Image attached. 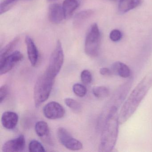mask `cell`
<instances>
[{
  "mask_svg": "<svg viewBox=\"0 0 152 152\" xmlns=\"http://www.w3.org/2000/svg\"><path fill=\"white\" fill-rule=\"evenodd\" d=\"M152 87V71L148 72L131 92L119 113L120 124H124L133 115Z\"/></svg>",
  "mask_w": 152,
  "mask_h": 152,
  "instance_id": "1",
  "label": "cell"
},
{
  "mask_svg": "<svg viewBox=\"0 0 152 152\" xmlns=\"http://www.w3.org/2000/svg\"><path fill=\"white\" fill-rule=\"evenodd\" d=\"M119 113H112L107 116L102 128L99 151L110 152L116 144L119 132Z\"/></svg>",
  "mask_w": 152,
  "mask_h": 152,
  "instance_id": "2",
  "label": "cell"
},
{
  "mask_svg": "<svg viewBox=\"0 0 152 152\" xmlns=\"http://www.w3.org/2000/svg\"><path fill=\"white\" fill-rule=\"evenodd\" d=\"M133 83L132 78L130 77L127 81L119 86L115 91L110 99L105 105L99 119V127L102 129L107 117L114 112H118L121 106L130 90Z\"/></svg>",
  "mask_w": 152,
  "mask_h": 152,
  "instance_id": "3",
  "label": "cell"
},
{
  "mask_svg": "<svg viewBox=\"0 0 152 152\" xmlns=\"http://www.w3.org/2000/svg\"><path fill=\"white\" fill-rule=\"evenodd\" d=\"M55 79L45 72L36 80L34 90V99L36 107H39L49 97Z\"/></svg>",
  "mask_w": 152,
  "mask_h": 152,
  "instance_id": "4",
  "label": "cell"
},
{
  "mask_svg": "<svg viewBox=\"0 0 152 152\" xmlns=\"http://www.w3.org/2000/svg\"><path fill=\"white\" fill-rule=\"evenodd\" d=\"M101 34L98 25L94 23L90 27L85 39L84 50L88 56L95 58L99 54Z\"/></svg>",
  "mask_w": 152,
  "mask_h": 152,
  "instance_id": "5",
  "label": "cell"
},
{
  "mask_svg": "<svg viewBox=\"0 0 152 152\" xmlns=\"http://www.w3.org/2000/svg\"><path fill=\"white\" fill-rule=\"evenodd\" d=\"M64 61V54L62 44L60 41L58 40L51 54L48 66L45 72L55 79L61 70Z\"/></svg>",
  "mask_w": 152,
  "mask_h": 152,
  "instance_id": "6",
  "label": "cell"
},
{
  "mask_svg": "<svg viewBox=\"0 0 152 152\" xmlns=\"http://www.w3.org/2000/svg\"><path fill=\"white\" fill-rule=\"evenodd\" d=\"M57 136L59 141L65 147L69 150L77 151L82 149V143L74 138L70 132L64 128L60 127L57 130Z\"/></svg>",
  "mask_w": 152,
  "mask_h": 152,
  "instance_id": "7",
  "label": "cell"
},
{
  "mask_svg": "<svg viewBox=\"0 0 152 152\" xmlns=\"http://www.w3.org/2000/svg\"><path fill=\"white\" fill-rule=\"evenodd\" d=\"M23 58L19 51H15L3 59H0V75L5 74L11 71L13 67Z\"/></svg>",
  "mask_w": 152,
  "mask_h": 152,
  "instance_id": "8",
  "label": "cell"
},
{
  "mask_svg": "<svg viewBox=\"0 0 152 152\" xmlns=\"http://www.w3.org/2000/svg\"><path fill=\"white\" fill-rule=\"evenodd\" d=\"M43 112L46 117L50 120L60 119L64 117L65 113L64 107L56 101L47 104L43 108Z\"/></svg>",
  "mask_w": 152,
  "mask_h": 152,
  "instance_id": "9",
  "label": "cell"
},
{
  "mask_svg": "<svg viewBox=\"0 0 152 152\" xmlns=\"http://www.w3.org/2000/svg\"><path fill=\"white\" fill-rule=\"evenodd\" d=\"M26 146L24 136L21 135L14 139L7 141L2 148L3 152H21L23 151Z\"/></svg>",
  "mask_w": 152,
  "mask_h": 152,
  "instance_id": "10",
  "label": "cell"
},
{
  "mask_svg": "<svg viewBox=\"0 0 152 152\" xmlns=\"http://www.w3.org/2000/svg\"><path fill=\"white\" fill-rule=\"evenodd\" d=\"M65 18L63 7L59 4H53L49 8L48 19L50 22L54 24L61 23Z\"/></svg>",
  "mask_w": 152,
  "mask_h": 152,
  "instance_id": "11",
  "label": "cell"
},
{
  "mask_svg": "<svg viewBox=\"0 0 152 152\" xmlns=\"http://www.w3.org/2000/svg\"><path fill=\"white\" fill-rule=\"evenodd\" d=\"M18 116L15 112L7 111L2 114L1 122L2 126L8 130L13 129L17 125Z\"/></svg>",
  "mask_w": 152,
  "mask_h": 152,
  "instance_id": "12",
  "label": "cell"
},
{
  "mask_svg": "<svg viewBox=\"0 0 152 152\" xmlns=\"http://www.w3.org/2000/svg\"><path fill=\"white\" fill-rule=\"evenodd\" d=\"M25 41L28 58L31 65L33 66H35L39 60V51L31 38L27 36L26 38Z\"/></svg>",
  "mask_w": 152,
  "mask_h": 152,
  "instance_id": "13",
  "label": "cell"
},
{
  "mask_svg": "<svg viewBox=\"0 0 152 152\" xmlns=\"http://www.w3.org/2000/svg\"><path fill=\"white\" fill-rule=\"evenodd\" d=\"M111 70L113 74L123 78L130 77L131 71L129 67L121 62H115L111 66Z\"/></svg>",
  "mask_w": 152,
  "mask_h": 152,
  "instance_id": "14",
  "label": "cell"
},
{
  "mask_svg": "<svg viewBox=\"0 0 152 152\" xmlns=\"http://www.w3.org/2000/svg\"><path fill=\"white\" fill-rule=\"evenodd\" d=\"M141 0H120L118 5V11L120 14H124L140 6Z\"/></svg>",
  "mask_w": 152,
  "mask_h": 152,
  "instance_id": "15",
  "label": "cell"
},
{
  "mask_svg": "<svg viewBox=\"0 0 152 152\" xmlns=\"http://www.w3.org/2000/svg\"><path fill=\"white\" fill-rule=\"evenodd\" d=\"M94 11L91 10H86L78 13L75 16L73 19V25L75 28H79L84 24L92 16Z\"/></svg>",
  "mask_w": 152,
  "mask_h": 152,
  "instance_id": "16",
  "label": "cell"
},
{
  "mask_svg": "<svg viewBox=\"0 0 152 152\" xmlns=\"http://www.w3.org/2000/svg\"><path fill=\"white\" fill-rule=\"evenodd\" d=\"M79 6L77 0H65L62 6L65 18H70Z\"/></svg>",
  "mask_w": 152,
  "mask_h": 152,
  "instance_id": "17",
  "label": "cell"
},
{
  "mask_svg": "<svg viewBox=\"0 0 152 152\" xmlns=\"http://www.w3.org/2000/svg\"><path fill=\"white\" fill-rule=\"evenodd\" d=\"M35 131L39 137H47L49 134L50 129L48 125L44 121H39L35 125Z\"/></svg>",
  "mask_w": 152,
  "mask_h": 152,
  "instance_id": "18",
  "label": "cell"
},
{
  "mask_svg": "<svg viewBox=\"0 0 152 152\" xmlns=\"http://www.w3.org/2000/svg\"><path fill=\"white\" fill-rule=\"evenodd\" d=\"M19 41H20V38L19 37H16L9 44L6 45L1 51L0 59H3L11 54V52L16 47Z\"/></svg>",
  "mask_w": 152,
  "mask_h": 152,
  "instance_id": "19",
  "label": "cell"
},
{
  "mask_svg": "<svg viewBox=\"0 0 152 152\" xmlns=\"http://www.w3.org/2000/svg\"><path fill=\"white\" fill-rule=\"evenodd\" d=\"M92 93L97 98L104 99L110 95V90L106 86H96L92 89Z\"/></svg>",
  "mask_w": 152,
  "mask_h": 152,
  "instance_id": "20",
  "label": "cell"
},
{
  "mask_svg": "<svg viewBox=\"0 0 152 152\" xmlns=\"http://www.w3.org/2000/svg\"><path fill=\"white\" fill-rule=\"evenodd\" d=\"M18 1V0H2L0 6L1 15L8 11Z\"/></svg>",
  "mask_w": 152,
  "mask_h": 152,
  "instance_id": "21",
  "label": "cell"
},
{
  "mask_svg": "<svg viewBox=\"0 0 152 152\" xmlns=\"http://www.w3.org/2000/svg\"><path fill=\"white\" fill-rule=\"evenodd\" d=\"M65 103L67 107L75 112H80L81 110V105L76 100L72 98H66Z\"/></svg>",
  "mask_w": 152,
  "mask_h": 152,
  "instance_id": "22",
  "label": "cell"
},
{
  "mask_svg": "<svg viewBox=\"0 0 152 152\" xmlns=\"http://www.w3.org/2000/svg\"><path fill=\"white\" fill-rule=\"evenodd\" d=\"M29 151L30 152H44L46 151L44 147L37 140H32L29 145Z\"/></svg>",
  "mask_w": 152,
  "mask_h": 152,
  "instance_id": "23",
  "label": "cell"
},
{
  "mask_svg": "<svg viewBox=\"0 0 152 152\" xmlns=\"http://www.w3.org/2000/svg\"><path fill=\"white\" fill-rule=\"evenodd\" d=\"M74 93L80 97H83L87 94V90L84 85L80 83H75L73 86Z\"/></svg>",
  "mask_w": 152,
  "mask_h": 152,
  "instance_id": "24",
  "label": "cell"
},
{
  "mask_svg": "<svg viewBox=\"0 0 152 152\" xmlns=\"http://www.w3.org/2000/svg\"><path fill=\"white\" fill-rule=\"evenodd\" d=\"M80 77L82 81L84 84H89L92 81V74L88 70H84L82 71L81 73Z\"/></svg>",
  "mask_w": 152,
  "mask_h": 152,
  "instance_id": "25",
  "label": "cell"
},
{
  "mask_svg": "<svg viewBox=\"0 0 152 152\" xmlns=\"http://www.w3.org/2000/svg\"><path fill=\"white\" fill-rule=\"evenodd\" d=\"M110 39L113 42H118L121 39L122 34L121 31L117 29L113 30L110 34Z\"/></svg>",
  "mask_w": 152,
  "mask_h": 152,
  "instance_id": "26",
  "label": "cell"
},
{
  "mask_svg": "<svg viewBox=\"0 0 152 152\" xmlns=\"http://www.w3.org/2000/svg\"><path fill=\"white\" fill-rule=\"evenodd\" d=\"M8 88L6 85H3L0 88V102L2 103L7 97Z\"/></svg>",
  "mask_w": 152,
  "mask_h": 152,
  "instance_id": "27",
  "label": "cell"
},
{
  "mask_svg": "<svg viewBox=\"0 0 152 152\" xmlns=\"http://www.w3.org/2000/svg\"><path fill=\"white\" fill-rule=\"evenodd\" d=\"M99 73L104 76H111L113 75L111 69L107 67H102L99 70Z\"/></svg>",
  "mask_w": 152,
  "mask_h": 152,
  "instance_id": "28",
  "label": "cell"
},
{
  "mask_svg": "<svg viewBox=\"0 0 152 152\" xmlns=\"http://www.w3.org/2000/svg\"><path fill=\"white\" fill-rule=\"evenodd\" d=\"M111 1H120V0H111Z\"/></svg>",
  "mask_w": 152,
  "mask_h": 152,
  "instance_id": "29",
  "label": "cell"
},
{
  "mask_svg": "<svg viewBox=\"0 0 152 152\" xmlns=\"http://www.w3.org/2000/svg\"><path fill=\"white\" fill-rule=\"evenodd\" d=\"M48 1H49V2H50V1H56V0H47Z\"/></svg>",
  "mask_w": 152,
  "mask_h": 152,
  "instance_id": "30",
  "label": "cell"
},
{
  "mask_svg": "<svg viewBox=\"0 0 152 152\" xmlns=\"http://www.w3.org/2000/svg\"><path fill=\"white\" fill-rule=\"evenodd\" d=\"M26 1H30V0H26Z\"/></svg>",
  "mask_w": 152,
  "mask_h": 152,
  "instance_id": "31",
  "label": "cell"
}]
</instances>
